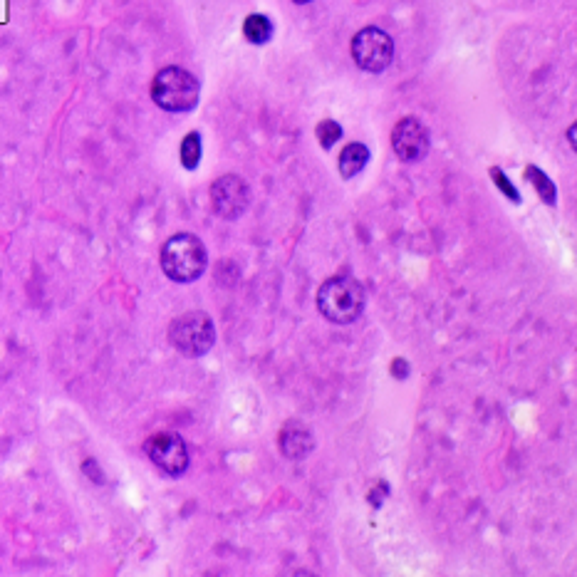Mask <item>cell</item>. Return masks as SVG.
Instances as JSON below:
<instances>
[{"mask_svg":"<svg viewBox=\"0 0 577 577\" xmlns=\"http://www.w3.org/2000/svg\"><path fill=\"white\" fill-rule=\"evenodd\" d=\"M211 204L213 211L226 221H236L246 213L251 204V189L246 181L236 174H226L221 179L213 181L211 186Z\"/></svg>","mask_w":577,"mask_h":577,"instance_id":"obj_6","label":"cell"},{"mask_svg":"<svg viewBox=\"0 0 577 577\" xmlns=\"http://www.w3.org/2000/svg\"><path fill=\"white\" fill-rule=\"evenodd\" d=\"M365 303V288L345 275L325 280L317 290V310L335 325H352L360 320V315L365 313Z\"/></svg>","mask_w":577,"mask_h":577,"instance_id":"obj_1","label":"cell"},{"mask_svg":"<svg viewBox=\"0 0 577 577\" xmlns=\"http://www.w3.org/2000/svg\"><path fill=\"white\" fill-rule=\"evenodd\" d=\"M209 256L194 233H176L161 248V270L174 283H194L206 270Z\"/></svg>","mask_w":577,"mask_h":577,"instance_id":"obj_2","label":"cell"},{"mask_svg":"<svg viewBox=\"0 0 577 577\" xmlns=\"http://www.w3.org/2000/svg\"><path fill=\"white\" fill-rule=\"evenodd\" d=\"M382 491H389V488H387V483L379 481V483H377V488H374V491L369 493V503H372L374 508L382 506V498H379V493H382Z\"/></svg>","mask_w":577,"mask_h":577,"instance_id":"obj_17","label":"cell"},{"mask_svg":"<svg viewBox=\"0 0 577 577\" xmlns=\"http://www.w3.org/2000/svg\"><path fill=\"white\" fill-rule=\"evenodd\" d=\"M147 456L152 459V464L159 471L169 473V476H181L189 469V449H186L184 439L179 434H171V431H161L154 434L147 441Z\"/></svg>","mask_w":577,"mask_h":577,"instance_id":"obj_7","label":"cell"},{"mask_svg":"<svg viewBox=\"0 0 577 577\" xmlns=\"http://www.w3.org/2000/svg\"><path fill=\"white\" fill-rule=\"evenodd\" d=\"M243 35H246L248 43L253 45H265L273 38V23L261 13L248 15L246 23H243Z\"/></svg>","mask_w":577,"mask_h":577,"instance_id":"obj_11","label":"cell"},{"mask_svg":"<svg viewBox=\"0 0 577 577\" xmlns=\"http://www.w3.org/2000/svg\"><path fill=\"white\" fill-rule=\"evenodd\" d=\"M392 374H394V377H399V379H404L409 374V365L402 360V357H397V360L392 362Z\"/></svg>","mask_w":577,"mask_h":577,"instance_id":"obj_16","label":"cell"},{"mask_svg":"<svg viewBox=\"0 0 577 577\" xmlns=\"http://www.w3.org/2000/svg\"><path fill=\"white\" fill-rule=\"evenodd\" d=\"M201 161V134L191 132L186 134L184 142H181V164L184 169H196Z\"/></svg>","mask_w":577,"mask_h":577,"instance_id":"obj_13","label":"cell"},{"mask_svg":"<svg viewBox=\"0 0 577 577\" xmlns=\"http://www.w3.org/2000/svg\"><path fill=\"white\" fill-rule=\"evenodd\" d=\"M152 100L166 112H191L199 102V80L184 67H164L152 82Z\"/></svg>","mask_w":577,"mask_h":577,"instance_id":"obj_3","label":"cell"},{"mask_svg":"<svg viewBox=\"0 0 577 577\" xmlns=\"http://www.w3.org/2000/svg\"><path fill=\"white\" fill-rule=\"evenodd\" d=\"M394 40L382 28H365L352 38V60L367 72H384L392 65Z\"/></svg>","mask_w":577,"mask_h":577,"instance_id":"obj_5","label":"cell"},{"mask_svg":"<svg viewBox=\"0 0 577 577\" xmlns=\"http://www.w3.org/2000/svg\"><path fill=\"white\" fill-rule=\"evenodd\" d=\"M82 469H85L87 473H92V481H95V483H102V481H105V478H102V471L97 469V464H95V461H92V459L87 461V464L82 466Z\"/></svg>","mask_w":577,"mask_h":577,"instance_id":"obj_18","label":"cell"},{"mask_svg":"<svg viewBox=\"0 0 577 577\" xmlns=\"http://www.w3.org/2000/svg\"><path fill=\"white\" fill-rule=\"evenodd\" d=\"M315 134H317V142H320L325 149H330V147H335V142H340L342 127L335 122V119H322V122L317 124Z\"/></svg>","mask_w":577,"mask_h":577,"instance_id":"obj_14","label":"cell"},{"mask_svg":"<svg viewBox=\"0 0 577 577\" xmlns=\"http://www.w3.org/2000/svg\"><path fill=\"white\" fill-rule=\"evenodd\" d=\"M568 139H570V144L575 147V127H570V132H568Z\"/></svg>","mask_w":577,"mask_h":577,"instance_id":"obj_19","label":"cell"},{"mask_svg":"<svg viewBox=\"0 0 577 577\" xmlns=\"http://www.w3.org/2000/svg\"><path fill=\"white\" fill-rule=\"evenodd\" d=\"M315 439L310 434V429H305L298 421H290L283 431H280V451H283L288 459L300 461L313 451Z\"/></svg>","mask_w":577,"mask_h":577,"instance_id":"obj_9","label":"cell"},{"mask_svg":"<svg viewBox=\"0 0 577 577\" xmlns=\"http://www.w3.org/2000/svg\"><path fill=\"white\" fill-rule=\"evenodd\" d=\"M525 179L533 184V189L538 191V196L545 201V204L555 206V199H558V194H555V184L550 181V176L545 174V171H540L538 166L528 164L525 166Z\"/></svg>","mask_w":577,"mask_h":577,"instance_id":"obj_12","label":"cell"},{"mask_svg":"<svg viewBox=\"0 0 577 577\" xmlns=\"http://www.w3.org/2000/svg\"><path fill=\"white\" fill-rule=\"evenodd\" d=\"M169 342L186 357H204L216 342V327L206 313L179 315L169 327Z\"/></svg>","mask_w":577,"mask_h":577,"instance_id":"obj_4","label":"cell"},{"mask_svg":"<svg viewBox=\"0 0 577 577\" xmlns=\"http://www.w3.org/2000/svg\"><path fill=\"white\" fill-rule=\"evenodd\" d=\"M491 176H493V181H496L498 189H501L503 194H506L508 199L513 201V204H518V201H521V194H518V189H516V186L511 184V179H508V176L503 174V171L498 169V166H493V169H491Z\"/></svg>","mask_w":577,"mask_h":577,"instance_id":"obj_15","label":"cell"},{"mask_svg":"<svg viewBox=\"0 0 577 577\" xmlns=\"http://www.w3.org/2000/svg\"><path fill=\"white\" fill-rule=\"evenodd\" d=\"M367 161H369V149L365 144L360 142L347 144L345 152L340 154V174L345 176V179H352V176H357L362 169H365Z\"/></svg>","mask_w":577,"mask_h":577,"instance_id":"obj_10","label":"cell"},{"mask_svg":"<svg viewBox=\"0 0 577 577\" xmlns=\"http://www.w3.org/2000/svg\"><path fill=\"white\" fill-rule=\"evenodd\" d=\"M429 129L417 117L399 119L392 132V149L402 161H421L429 154Z\"/></svg>","mask_w":577,"mask_h":577,"instance_id":"obj_8","label":"cell"},{"mask_svg":"<svg viewBox=\"0 0 577 577\" xmlns=\"http://www.w3.org/2000/svg\"><path fill=\"white\" fill-rule=\"evenodd\" d=\"M293 3H300V5H305V3H313V0H293Z\"/></svg>","mask_w":577,"mask_h":577,"instance_id":"obj_20","label":"cell"}]
</instances>
